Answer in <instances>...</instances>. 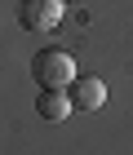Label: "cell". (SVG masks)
<instances>
[{"label": "cell", "mask_w": 133, "mask_h": 155, "mask_svg": "<svg viewBox=\"0 0 133 155\" xmlns=\"http://www.w3.org/2000/svg\"><path fill=\"white\" fill-rule=\"evenodd\" d=\"M36 111H40L45 120H53V124H62V120L75 111V102H71V93H62V89H40Z\"/></svg>", "instance_id": "4"}, {"label": "cell", "mask_w": 133, "mask_h": 155, "mask_svg": "<svg viewBox=\"0 0 133 155\" xmlns=\"http://www.w3.org/2000/svg\"><path fill=\"white\" fill-rule=\"evenodd\" d=\"M67 0H18V22L27 31H53L62 22Z\"/></svg>", "instance_id": "2"}, {"label": "cell", "mask_w": 133, "mask_h": 155, "mask_svg": "<svg viewBox=\"0 0 133 155\" xmlns=\"http://www.w3.org/2000/svg\"><path fill=\"white\" fill-rule=\"evenodd\" d=\"M67 89H71V102H75L80 111H98V107H107V84L98 80V75H75Z\"/></svg>", "instance_id": "3"}, {"label": "cell", "mask_w": 133, "mask_h": 155, "mask_svg": "<svg viewBox=\"0 0 133 155\" xmlns=\"http://www.w3.org/2000/svg\"><path fill=\"white\" fill-rule=\"evenodd\" d=\"M31 75L40 80V89H67L75 80V58L67 49H40L31 58Z\"/></svg>", "instance_id": "1"}]
</instances>
